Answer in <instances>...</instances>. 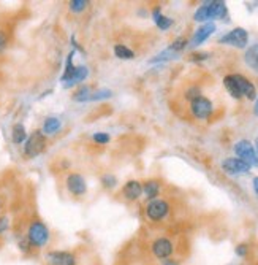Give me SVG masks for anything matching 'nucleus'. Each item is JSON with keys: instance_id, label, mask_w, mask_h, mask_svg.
<instances>
[{"instance_id": "obj_1", "label": "nucleus", "mask_w": 258, "mask_h": 265, "mask_svg": "<svg viewBox=\"0 0 258 265\" xmlns=\"http://www.w3.org/2000/svg\"><path fill=\"white\" fill-rule=\"evenodd\" d=\"M26 238L29 240V243L32 249H43L44 246H48L51 240V232L48 225L40 219H33L26 232Z\"/></svg>"}, {"instance_id": "obj_2", "label": "nucleus", "mask_w": 258, "mask_h": 265, "mask_svg": "<svg viewBox=\"0 0 258 265\" xmlns=\"http://www.w3.org/2000/svg\"><path fill=\"white\" fill-rule=\"evenodd\" d=\"M46 148V135L41 130H35L27 137L26 143H24V154L26 158L33 159L40 156Z\"/></svg>"}, {"instance_id": "obj_3", "label": "nucleus", "mask_w": 258, "mask_h": 265, "mask_svg": "<svg viewBox=\"0 0 258 265\" xmlns=\"http://www.w3.org/2000/svg\"><path fill=\"white\" fill-rule=\"evenodd\" d=\"M234 153H236L238 159L244 161L247 165L258 167V156L253 148V144L249 140H241L234 144Z\"/></svg>"}, {"instance_id": "obj_4", "label": "nucleus", "mask_w": 258, "mask_h": 265, "mask_svg": "<svg viewBox=\"0 0 258 265\" xmlns=\"http://www.w3.org/2000/svg\"><path fill=\"white\" fill-rule=\"evenodd\" d=\"M170 211V203L162 199H154L146 205V216L152 222L162 221Z\"/></svg>"}, {"instance_id": "obj_5", "label": "nucleus", "mask_w": 258, "mask_h": 265, "mask_svg": "<svg viewBox=\"0 0 258 265\" xmlns=\"http://www.w3.org/2000/svg\"><path fill=\"white\" fill-rule=\"evenodd\" d=\"M44 260L48 265H76V256L72 251L64 249H53L44 254Z\"/></svg>"}, {"instance_id": "obj_6", "label": "nucleus", "mask_w": 258, "mask_h": 265, "mask_svg": "<svg viewBox=\"0 0 258 265\" xmlns=\"http://www.w3.org/2000/svg\"><path fill=\"white\" fill-rule=\"evenodd\" d=\"M247 42H249V35L242 27L233 29L231 32L225 33L224 37H220V40H219L220 45H231L234 48H245Z\"/></svg>"}, {"instance_id": "obj_7", "label": "nucleus", "mask_w": 258, "mask_h": 265, "mask_svg": "<svg viewBox=\"0 0 258 265\" xmlns=\"http://www.w3.org/2000/svg\"><path fill=\"white\" fill-rule=\"evenodd\" d=\"M150 248H152V254L160 260H165V259L171 257L173 252H174V245L167 237H160V238L154 240Z\"/></svg>"}, {"instance_id": "obj_8", "label": "nucleus", "mask_w": 258, "mask_h": 265, "mask_svg": "<svg viewBox=\"0 0 258 265\" xmlns=\"http://www.w3.org/2000/svg\"><path fill=\"white\" fill-rule=\"evenodd\" d=\"M190 110L196 119H208L213 115V102L200 95V97H196L195 100L190 102Z\"/></svg>"}, {"instance_id": "obj_9", "label": "nucleus", "mask_w": 258, "mask_h": 265, "mask_svg": "<svg viewBox=\"0 0 258 265\" xmlns=\"http://www.w3.org/2000/svg\"><path fill=\"white\" fill-rule=\"evenodd\" d=\"M222 168L228 175H245L250 172V165H247L244 161L238 158H230L222 162Z\"/></svg>"}, {"instance_id": "obj_10", "label": "nucleus", "mask_w": 258, "mask_h": 265, "mask_svg": "<svg viewBox=\"0 0 258 265\" xmlns=\"http://www.w3.org/2000/svg\"><path fill=\"white\" fill-rule=\"evenodd\" d=\"M67 189L72 192L73 196H84L87 192V184L83 175L79 173H70L67 176Z\"/></svg>"}, {"instance_id": "obj_11", "label": "nucleus", "mask_w": 258, "mask_h": 265, "mask_svg": "<svg viewBox=\"0 0 258 265\" xmlns=\"http://www.w3.org/2000/svg\"><path fill=\"white\" fill-rule=\"evenodd\" d=\"M233 77H234V80H236V84H238V88L242 94V97H247L249 100H253L256 97V89L252 84V81H249L245 77L238 75V73H234Z\"/></svg>"}, {"instance_id": "obj_12", "label": "nucleus", "mask_w": 258, "mask_h": 265, "mask_svg": "<svg viewBox=\"0 0 258 265\" xmlns=\"http://www.w3.org/2000/svg\"><path fill=\"white\" fill-rule=\"evenodd\" d=\"M122 194L127 200L135 202L143 196V186L139 181H136V179H132V181L125 183V186L122 189Z\"/></svg>"}, {"instance_id": "obj_13", "label": "nucleus", "mask_w": 258, "mask_h": 265, "mask_svg": "<svg viewBox=\"0 0 258 265\" xmlns=\"http://www.w3.org/2000/svg\"><path fill=\"white\" fill-rule=\"evenodd\" d=\"M214 30H216V24H213V22L204 24V26H201L200 29H198V30L195 32L193 39H192V42H190V46L201 45L203 42H206V40L211 37V35L214 33Z\"/></svg>"}, {"instance_id": "obj_14", "label": "nucleus", "mask_w": 258, "mask_h": 265, "mask_svg": "<svg viewBox=\"0 0 258 265\" xmlns=\"http://www.w3.org/2000/svg\"><path fill=\"white\" fill-rule=\"evenodd\" d=\"M209 5V11H211V19H224L227 18L228 15V10H227V5L225 2H208Z\"/></svg>"}, {"instance_id": "obj_15", "label": "nucleus", "mask_w": 258, "mask_h": 265, "mask_svg": "<svg viewBox=\"0 0 258 265\" xmlns=\"http://www.w3.org/2000/svg\"><path fill=\"white\" fill-rule=\"evenodd\" d=\"M89 77V70H87V67H84V65H79V67H76V70H75V73H73V77L70 78L65 84H64V88H72V86H75V84H79V83H83L86 78Z\"/></svg>"}, {"instance_id": "obj_16", "label": "nucleus", "mask_w": 258, "mask_h": 265, "mask_svg": "<svg viewBox=\"0 0 258 265\" xmlns=\"http://www.w3.org/2000/svg\"><path fill=\"white\" fill-rule=\"evenodd\" d=\"M62 127V123H61V119H57V118H46L44 119V123H43V129L41 132L44 135H54L57 134L59 130H61Z\"/></svg>"}, {"instance_id": "obj_17", "label": "nucleus", "mask_w": 258, "mask_h": 265, "mask_svg": "<svg viewBox=\"0 0 258 265\" xmlns=\"http://www.w3.org/2000/svg\"><path fill=\"white\" fill-rule=\"evenodd\" d=\"M244 61L250 68L258 71V45H252L247 51H245Z\"/></svg>"}, {"instance_id": "obj_18", "label": "nucleus", "mask_w": 258, "mask_h": 265, "mask_svg": "<svg viewBox=\"0 0 258 265\" xmlns=\"http://www.w3.org/2000/svg\"><path fill=\"white\" fill-rule=\"evenodd\" d=\"M160 192V184L156 179H149V181L144 183L143 186V194L149 199V200H154Z\"/></svg>"}, {"instance_id": "obj_19", "label": "nucleus", "mask_w": 258, "mask_h": 265, "mask_svg": "<svg viewBox=\"0 0 258 265\" xmlns=\"http://www.w3.org/2000/svg\"><path fill=\"white\" fill-rule=\"evenodd\" d=\"M152 16H154V21L157 24V27L160 30H168L171 26H173V21L167 16H163L160 13V8H154V11H152Z\"/></svg>"}, {"instance_id": "obj_20", "label": "nucleus", "mask_w": 258, "mask_h": 265, "mask_svg": "<svg viewBox=\"0 0 258 265\" xmlns=\"http://www.w3.org/2000/svg\"><path fill=\"white\" fill-rule=\"evenodd\" d=\"M11 140H13V143H16V144L26 143L27 132H26V127L22 126L21 123H18V124L13 126V130H11Z\"/></svg>"}, {"instance_id": "obj_21", "label": "nucleus", "mask_w": 258, "mask_h": 265, "mask_svg": "<svg viewBox=\"0 0 258 265\" xmlns=\"http://www.w3.org/2000/svg\"><path fill=\"white\" fill-rule=\"evenodd\" d=\"M224 84H225L227 91L231 94V97H234V99H241V97H242V94H241V91H239V88H238V84H236V80H234L233 75H227V77L224 78Z\"/></svg>"}, {"instance_id": "obj_22", "label": "nucleus", "mask_w": 258, "mask_h": 265, "mask_svg": "<svg viewBox=\"0 0 258 265\" xmlns=\"http://www.w3.org/2000/svg\"><path fill=\"white\" fill-rule=\"evenodd\" d=\"M73 56H75V51H72L68 54V57H67V64H65V71H64V75H62V83L65 84L70 78L73 77V73H75V70H76V67L73 65Z\"/></svg>"}, {"instance_id": "obj_23", "label": "nucleus", "mask_w": 258, "mask_h": 265, "mask_svg": "<svg viewBox=\"0 0 258 265\" xmlns=\"http://www.w3.org/2000/svg\"><path fill=\"white\" fill-rule=\"evenodd\" d=\"M92 97V89L89 86H81L75 94H73V100L75 102H89Z\"/></svg>"}, {"instance_id": "obj_24", "label": "nucleus", "mask_w": 258, "mask_h": 265, "mask_svg": "<svg viewBox=\"0 0 258 265\" xmlns=\"http://www.w3.org/2000/svg\"><path fill=\"white\" fill-rule=\"evenodd\" d=\"M114 54L119 57V59H133L135 57V53L130 50V48H127L125 45H116L114 46Z\"/></svg>"}, {"instance_id": "obj_25", "label": "nucleus", "mask_w": 258, "mask_h": 265, "mask_svg": "<svg viewBox=\"0 0 258 265\" xmlns=\"http://www.w3.org/2000/svg\"><path fill=\"white\" fill-rule=\"evenodd\" d=\"M208 19H211V11H209L208 2H204L200 8L195 11V21L203 22V21H208Z\"/></svg>"}, {"instance_id": "obj_26", "label": "nucleus", "mask_w": 258, "mask_h": 265, "mask_svg": "<svg viewBox=\"0 0 258 265\" xmlns=\"http://www.w3.org/2000/svg\"><path fill=\"white\" fill-rule=\"evenodd\" d=\"M70 5V10L73 11V13H81V11H84L86 7L89 5L86 0H72V2L68 4Z\"/></svg>"}, {"instance_id": "obj_27", "label": "nucleus", "mask_w": 258, "mask_h": 265, "mask_svg": "<svg viewBox=\"0 0 258 265\" xmlns=\"http://www.w3.org/2000/svg\"><path fill=\"white\" fill-rule=\"evenodd\" d=\"M101 184H103V187H107V189H113L117 184V178L111 173H107V175L101 176Z\"/></svg>"}, {"instance_id": "obj_28", "label": "nucleus", "mask_w": 258, "mask_h": 265, "mask_svg": "<svg viewBox=\"0 0 258 265\" xmlns=\"http://www.w3.org/2000/svg\"><path fill=\"white\" fill-rule=\"evenodd\" d=\"M110 97H111L110 89H98L95 92H92L90 100H103V99H110Z\"/></svg>"}, {"instance_id": "obj_29", "label": "nucleus", "mask_w": 258, "mask_h": 265, "mask_svg": "<svg viewBox=\"0 0 258 265\" xmlns=\"http://www.w3.org/2000/svg\"><path fill=\"white\" fill-rule=\"evenodd\" d=\"M18 248H19V251H21V252H24V254H29V252L32 251V246H30V243H29V240L26 238V235L22 237V238H19V242H18Z\"/></svg>"}, {"instance_id": "obj_30", "label": "nucleus", "mask_w": 258, "mask_h": 265, "mask_svg": "<svg viewBox=\"0 0 258 265\" xmlns=\"http://www.w3.org/2000/svg\"><path fill=\"white\" fill-rule=\"evenodd\" d=\"M185 46H187V40H185V39H178V40H176V42L170 46V50L174 51V53H179V51L184 50Z\"/></svg>"}, {"instance_id": "obj_31", "label": "nucleus", "mask_w": 258, "mask_h": 265, "mask_svg": "<svg viewBox=\"0 0 258 265\" xmlns=\"http://www.w3.org/2000/svg\"><path fill=\"white\" fill-rule=\"evenodd\" d=\"M93 141H95L97 144H107L110 141V135L103 134V132H97V134L93 135Z\"/></svg>"}, {"instance_id": "obj_32", "label": "nucleus", "mask_w": 258, "mask_h": 265, "mask_svg": "<svg viewBox=\"0 0 258 265\" xmlns=\"http://www.w3.org/2000/svg\"><path fill=\"white\" fill-rule=\"evenodd\" d=\"M10 229V218L8 216H0V235L8 232Z\"/></svg>"}, {"instance_id": "obj_33", "label": "nucleus", "mask_w": 258, "mask_h": 265, "mask_svg": "<svg viewBox=\"0 0 258 265\" xmlns=\"http://www.w3.org/2000/svg\"><path fill=\"white\" fill-rule=\"evenodd\" d=\"M185 97L189 99L190 102H192V100H195L196 97H200V88H190L189 91H187Z\"/></svg>"}, {"instance_id": "obj_34", "label": "nucleus", "mask_w": 258, "mask_h": 265, "mask_svg": "<svg viewBox=\"0 0 258 265\" xmlns=\"http://www.w3.org/2000/svg\"><path fill=\"white\" fill-rule=\"evenodd\" d=\"M8 46V35L5 30H0V53Z\"/></svg>"}, {"instance_id": "obj_35", "label": "nucleus", "mask_w": 258, "mask_h": 265, "mask_svg": "<svg viewBox=\"0 0 258 265\" xmlns=\"http://www.w3.org/2000/svg\"><path fill=\"white\" fill-rule=\"evenodd\" d=\"M236 254H238L239 257H245V256H247V246H245V245L236 246Z\"/></svg>"}, {"instance_id": "obj_36", "label": "nucleus", "mask_w": 258, "mask_h": 265, "mask_svg": "<svg viewBox=\"0 0 258 265\" xmlns=\"http://www.w3.org/2000/svg\"><path fill=\"white\" fill-rule=\"evenodd\" d=\"M209 54L208 53H200V54H192V61H204V59L208 57Z\"/></svg>"}, {"instance_id": "obj_37", "label": "nucleus", "mask_w": 258, "mask_h": 265, "mask_svg": "<svg viewBox=\"0 0 258 265\" xmlns=\"http://www.w3.org/2000/svg\"><path fill=\"white\" fill-rule=\"evenodd\" d=\"M162 265H179V262L176 260V259H171V257H168V259H165L162 262Z\"/></svg>"}, {"instance_id": "obj_38", "label": "nucleus", "mask_w": 258, "mask_h": 265, "mask_svg": "<svg viewBox=\"0 0 258 265\" xmlns=\"http://www.w3.org/2000/svg\"><path fill=\"white\" fill-rule=\"evenodd\" d=\"M253 189H255V192H256V194H258V176L253 179Z\"/></svg>"}, {"instance_id": "obj_39", "label": "nucleus", "mask_w": 258, "mask_h": 265, "mask_svg": "<svg viewBox=\"0 0 258 265\" xmlns=\"http://www.w3.org/2000/svg\"><path fill=\"white\" fill-rule=\"evenodd\" d=\"M253 111H255V115L258 116V99H256V102H255V106H253Z\"/></svg>"}, {"instance_id": "obj_40", "label": "nucleus", "mask_w": 258, "mask_h": 265, "mask_svg": "<svg viewBox=\"0 0 258 265\" xmlns=\"http://www.w3.org/2000/svg\"><path fill=\"white\" fill-rule=\"evenodd\" d=\"M256 156H258V140H256Z\"/></svg>"}, {"instance_id": "obj_41", "label": "nucleus", "mask_w": 258, "mask_h": 265, "mask_svg": "<svg viewBox=\"0 0 258 265\" xmlns=\"http://www.w3.org/2000/svg\"><path fill=\"white\" fill-rule=\"evenodd\" d=\"M0 211H2V200H0Z\"/></svg>"}]
</instances>
